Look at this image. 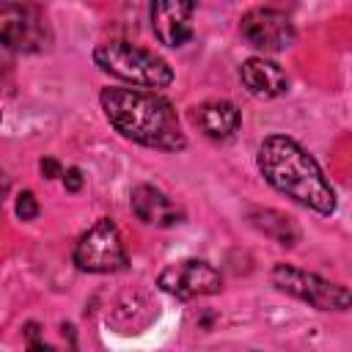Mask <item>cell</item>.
<instances>
[{
    "label": "cell",
    "mask_w": 352,
    "mask_h": 352,
    "mask_svg": "<svg viewBox=\"0 0 352 352\" xmlns=\"http://www.w3.org/2000/svg\"><path fill=\"white\" fill-rule=\"evenodd\" d=\"M272 283L308 302L311 308L316 311H346L352 308V292L341 283H333L316 272H308V270H300V267H292V264H275L272 270Z\"/></svg>",
    "instance_id": "cell-4"
},
{
    "label": "cell",
    "mask_w": 352,
    "mask_h": 352,
    "mask_svg": "<svg viewBox=\"0 0 352 352\" xmlns=\"http://www.w3.org/2000/svg\"><path fill=\"white\" fill-rule=\"evenodd\" d=\"M157 286L176 300H195L217 294L223 289V275L204 258H184L165 267L157 278Z\"/></svg>",
    "instance_id": "cell-7"
},
{
    "label": "cell",
    "mask_w": 352,
    "mask_h": 352,
    "mask_svg": "<svg viewBox=\"0 0 352 352\" xmlns=\"http://www.w3.org/2000/svg\"><path fill=\"white\" fill-rule=\"evenodd\" d=\"M94 63L129 82V85H138V88H168L173 82V69L170 63L157 55L154 50H146V47H138V44H129V41H104L94 50Z\"/></svg>",
    "instance_id": "cell-3"
},
{
    "label": "cell",
    "mask_w": 352,
    "mask_h": 352,
    "mask_svg": "<svg viewBox=\"0 0 352 352\" xmlns=\"http://www.w3.org/2000/svg\"><path fill=\"white\" fill-rule=\"evenodd\" d=\"M129 206L135 212V217L146 226H157V228H170L176 223H182V209L157 187L151 184H138L129 195Z\"/></svg>",
    "instance_id": "cell-10"
},
{
    "label": "cell",
    "mask_w": 352,
    "mask_h": 352,
    "mask_svg": "<svg viewBox=\"0 0 352 352\" xmlns=\"http://www.w3.org/2000/svg\"><path fill=\"white\" fill-rule=\"evenodd\" d=\"M38 214V201H36V195L30 192V190H22L19 195H16V217L19 220H33Z\"/></svg>",
    "instance_id": "cell-14"
},
{
    "label": "cell",
    "mask_w": 352,
    "mask_h": 352,
    "mask_svg": "<svg viewBox=\"0 0 352 352\" xmlns=\"http://www.w3.org/2000/svg\"><path fill=\"white\" fill-rule=\"evenodd\" d=\"M0 38L8 50L38 52L50 41V25L44 11L30 0L0 3Z\"/></svg>",
    "instance_id": "cell-6"
},
{
    "label": "cell",
    "mask_w": 352,
    "mask_h": 352,
    "mask_svg": "<svg viewBox=\"0 0 352 352\" xmlns=\"http://www.w3.org/2000/svg\"><path fill=\"white\" fill-rule=\"evenodd\" d=\"M198 0H151V30L165 47H184L192 38V14Z\"/></svg>",
    "instance_id": "cell-9"
},
{
    "label": "cell",
    "mask_w": 352,
    "mask_h": 352,
    "mask_svg": "<svg viewBox=\"0 0 352 352\" xmlns=\"http://www.w3.org/2000/svg\"><path fill=\"white\" fill-rule=\"evenodd\" d=\"M63 184H66V190L77 192V190L82 187V173H80L77 168H69V170L63 173Z\"/></svg>",
    "instance_id": "cell-15"
},
{
    "label": "cell",
    "mask_w": 352,
    "mask_h": 352,
    "mask_svg": "<svg viewBox=\"0 0 352 352\" xmlns=\"http://www.w3.org/2000/svg\"><path fill=\"white\" fill-rule=\"evenodd\" d=\"M74 264L82 272H94V275H110V272H121L129 264L126 248L121 242V234L116 228L113 220L102 217L96 220L74 245Z\"/></svg>",
    "instance_id": "cell-5"
},
{
    "label": "cell",
    "mask_w": 352,
    "mask_h": 352,
    "mask_svg": "<svg viewBox=\"0 0 352 352\" xmlns=\"http://www.w3.org/2000/svg\"><path fill=\"white\" fill-rule=\"evenodd\" d=\"M256 165L270 187L283 192L286 198L319 212H336V190L330 187L322 165L292 138L270 135L261 140L256 151Z\"/></svg>",
    "instance_id": "cell-2"
},
{
    "label": "cell",
    "mask_w": 352,
    "mask_h": 352,
    "mask_svg": "<svg viewBox=\"0 0 352 352\" xmlns=\"http://www.w3.org/2000/svg\"><path fill=\"white\" fill-rule=\"evenodd\" d=\"M239 36L258 52H283L294 44V22L278 8H250L239 22Z\"/></svg>",
    "instance_id": "cell-8"
},
{
    "label": "cell",
    "mask_w": 352,
    "mask_h": 352,
    "mask_svg": "<svg viewBox=\"0 0 352 352\" xmlns=\"http://www.w3.org/2000/svg\"><path fill=\"white\" fill-rule=\"evenodd\" d=\"M239 77H242L245 88L258 99H275V96L286 94V88H289L286 72L275 60H267L264 55L248 58L239 69Z\"/></svg>",
    "instance_id": "cell-11"
},
{
    "label": "cell",
    "mask_w": 352,
    "mask_h": 352,
    "mask_svg": "<svg viewBox=\"0 0 352 352\" xmlns=\"http://www.w3.org/2000/svg\"><path fill=\"white\" fill-rule=\"evenodd\" d=\"M99 104L104 110V118L121 138L157 151L187 148L182 121L173 104L162 94L138 85L135 88L110 85L99 94Z\"/></svg>",
    "instance_id": "cell-1"
},
{
    "label": "cell",
    "mask_w": 352,
    "mask_h": 352,
    "mask_svg": "<svg viewBox=\"0 0 352 352\" xmlns=\"http://www.w3.org/2000/svg\"><path fill=\"white\" fill-rule=\"evenodd\" d=\"M195 124L201 126V132L206 138H212V140H228L239 129L242 116H239V110H236L234 102L209 99L201 107H195Z\"/></svg>",
    "instance_id": "cell-12"
},
{
    "label": "cell",
    "mask_w": 352,
    "mask_h": 352,
    "mask_svg": "<svg viewBox=\"0 0 352 352\" xmlns=\"http://www.w3.org/2000/svg\"><path fill=\"white\" fill-rule=\"evenodd\" d=\"M250 223H253L264 236L275 239V242L283 245V248H294L297 239H300L297 226H294L286 214H280V212H275V209H256V212H250Z\"/></svg>",
    "instance_id": "cell-13"
},
{
    "label": "cell",
    "mask_w": 352,
    "mask_h": 352,
    "mask_svg": "<svg viewBox=\"0 0 352 352\" xmlns=\"http://www.w3.org/2000/svg\"><path fill=\"white\" fill-rule=\"evenodd\" d=\"M41 173L47 176V179H58V176H63V170H60V165L55 162V160H41Z\"/></svg>",
    "instance_id": "cell-16"
}]
</instances>
